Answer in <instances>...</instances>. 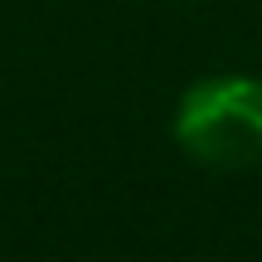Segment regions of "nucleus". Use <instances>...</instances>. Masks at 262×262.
Here are the masks:
<instances>
[{
	"instance_id": "nucleus-1",
	"label": "nucleus",
	"mask_w": 262,
	"mask_h": 262,
	"mask_svg": "<svg viewBox=\"0 0 262 262\" xmlns=\"http://www.w3.org/2000/svg\"><path fill=\"white\" fill-rule=\"evenodd\" d=\"M175 141L209 170L262 165V78L224 73L194 83L175 107Z\"/></svg>"
}]
</instances>
